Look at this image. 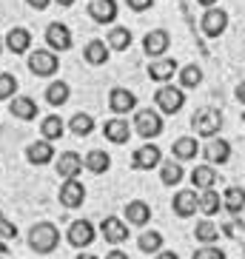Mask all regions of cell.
I'll return each instance as SVG.
<instances>
[{"instance_id": "1", "label": "cell", "mask_w": 245, "mask_h": 259, "mask_svg": "<svg viewBox=\"0 0 245 259\" xmlns=\"http://www.w3.org/2000/svg\"><path fill=\"white\" fill-rule=\"evenodd\" d=\"M57 242H60V231L54 228L52 222H37L29 231V245H31V251H37V253H52L57 248Z\"/></svg>"}, {"instance_id": "2", "label": "cell", "mask_w": 245, "mask_h": 259, "mask_svg": "<svg viewBox=\"0 0 245 259\" xmlns=\"http://www.w3.org/2000/svg\"><path fill=\"white\" fill-rule=\"evenodd\" d=\"M191 128L197 131L199 137L214 140V134L222 128V114L217 111V108H199L197 114L191 117Z\"/></svg>"}, {"instance_id": "3", "label": "cell", "mask_w": 245, "mask_h": 259, "mask_svg": "<svg viewBox=\"0 0 245 259\" xmlns=\"http://www.w3.org/2000/svg\"><path fill=\"white\" fill-rule=\"evenodd\" d=\"M134 131H137L140 137L146 140H154L162 134V117L160 111H151V108H143L134 114Z\"/></svg>"}, {"instance_id": "4", "label": "cell", "mask_w": 245, "mask_h": 259, "mask_svg": "<svg viewBox=\"0 0 245 259\" xmlns=\"http://www.w3.org/2000/svg\"><path fill=\"white\" fill-rule=\"evenodd\" d=\"M57 54L49 52V49H37V52H31L29 54V69L31 74H37V77H52L54 71H57Z\"/></svg>"}, {"instance_id": "5", "label": "cell", "mask_w": 245, "mask_h": 259, "mask_svg": "<svg viewBox=\"0 0 245 259\" xmlns=\"http://www.w3.org/2000/svg\"><path fill=\"white\" fill-rule=\"evenodd\" d=\"M154 100H157V108L166 111V114H177V111L185 106L183 89H174V85H162V89H157V97Z\"/></svg>"}, {"instance_id": "6", "label": "cell", "mask_w": 245, "mask_h": 259, "mask_svg": "<svg viewBox=\"0 0 245 259\" xmlns=\"http://www.w3.org/2000/svg\"><path fill=\"white\" fill-rule=\"evenodd\" d=\"M225 29H228V15H225L222 9L214 6L202 15V31H206L208 37H220Z\"/></svg>"}, {"instance_id": "7", "label": "cell", "mask_w": 245, "mask_h": 259, "mask_svg": "<svg viewBox=\"0 0 245 259\" xmlns=\"http://www.w3.org/2000/svg\"><path fill=\"white\" fill-rule=\"evenodd\" d=\"M143 46H146V54H151V57L160 60L162 54H166V49L171 46V34L166 29H154V31H148V34H146Z\"/></svg>"}, {"instance_id": "8", "label": "cell", "mask_w": 245, "mask_h": 259, "mask_svg": "<svg viewBox=\"0 0 245 259\" xmlns=\"http://www.w3.org/2000/svg\"><path fill=\"white\" fill-rule=\"evenodd\" d=\"M46 43L52 46V52H66V49H71V31H69V26L52 23L46 29Z\"/></svg>"}, {"instance_id": "9", "label": "cell", "mask_w": 245, "mask_h": 259, "mask_svg": "<svg viewBox=\"0 0 245 259\" xmlns=\"http://www.w3.org/2000/svg\"><path fill=\"white\" fill-rule=\"evenodd\" d=\"M69 242L74 245V248H86V245L94 242V225L86 220H77L69 225Z\"/></svg>"}, {"instance_id": "10", "label": "cell", "mask_w": 245, "mask_h": 259, "mask_svg": "<svg viewBox=\"0 0 245 259\" xmlns=\"http://www.w3.org/2000/svg\"><path fill=\"white\" fill-rule=\"evenodd\" d=\"M171 208H174L177 217H191V213H197V208H199L197 191H177Z\"/></svg>"}, {"instance_id": "11", "label": "cell", "mask_w": 245, "mask_h": 259, "mask_svg": "<svg viewBox=\"0 0 245 259\" xmlns=\"http://www.w3.org/2000/svg\"><path fill=\"white\" fill-rule=\"evenodd\" d=\"M160 160H162V151L157 148V145H143V148H137L134 151V168H140V171H151L154 165H160Z\"/></svg>"}, {"instance_id": "12", "label": "cell", "mask_w": 245, "mask_h": 259, "mask_svg": "<svg viewBox=\"0 0 245 259\" xmlns=\"http://www.w3.org/2000/svg\"><path fill=\"white\" fill-rule=\"evenodd\" d=\"M100 231H103V236H106L108 242H114V245H120V242L129 239V225H126L123 220H117V217H106L103 225H100Z\"/></svg>"}, {"instance_id": "13", "label": "cell", "mask_w": 245, "mask_h": 259, "mask_svg": "<svg viewBox=\"0 0 245 259\" xmlns=\"http://www.w3.org/2000/svg\"><path fill=\"white\" fill-rule=\"evenodd\" d=\"M108 106H111L114 114H126V111H134L137 97H134L129 89H111V94H108Z\"/></svg>"}, {"instance_id": "14", "label": "cell", "mask_w": 245, "mask_h": 259, "mask_svg": "<svg viewBox=\"0 0 245 259\" xmlns=\"http://www.w3.org/2000/svg\"><path fill=\"white\" fill-rule=\"evenodd\" d=\"M83 199H86V188L83 183H77V180H66L60 188V202L66 208H77V205H83Z\"/></svg>"}, {"instance_id": "15", "label": "cell", "mask_w": 245, "mask_h": 259, "mask_svg": "<svg viewBox=\"0 0 245 259\" xmlns=\"http://www.w3.org/2000/svg\"><path fill=\"white\" fill-rule=\"evenodd\" d=\"M80 171H83V157H80V154H74V151L60 154V160H57V174H60L63 180H74Z\"/></svg>"}, {"instance_id": "16", "label": "cell", "mask_w": 245, "mask_h": 259, "mask_svg": "<svg viewBox=\"0 0 245 259\" xmlns=\"http://www.w3.org/2000/svg\"><path fill=\"white\" fill-rule=\"evenodd\" d=\"M202 154H206V160H208V165H217V162H228V157H231V145H228V140H208V145L202 148Z\"/></svg>"}, {"instance_id": "17", "label": "cell", "mask_w": 245, "mask_h": 259, "mask_svg": "<svg viewBox=\"0 0 245 259\" xmlns=\"http://www.w3.org/2000/svg\"><path fill=\"white\" fill-rule=\"evenodd\" d=\"M103 134H106V140H111V143L123 145V143H129L131 128H129V122L123 120V117H114V120H108L106 125H103Z\"/></svg>"}, {"instance_id": "18", "label": "cell", "mask_w": 245, "mask_h": 259, "mask_svg": "<svg viewBox=\"0 0 245 259\" xmlns=\"http://www.w3.org/2000/svg\"><path fill=\"white\" fill-rule=\"evenodd\" d=\"M89 15H92V20H97V23H111L117 17V0H92Z\"/></svg>"}, {"instance_id": "19", "label": "cell", "mask_w": 245, "mask_h": 259, "mask_svg": "<svg viewBox=\"0 0 245 259\" xmlns=\"http://www.w3.org/2000/svg\"><path fill=\"white\" fill-rule=\"evenodd\" d=\"M26 157H29V162H34V165H46V162H52V157H54V145L49 143V140H37V143L29 145Z\"/></svg>"}, {"instance_id": "20", "label": "cell", "mask_w": 245, "mask_h": 259, "mask_svg": "<svg viewBox=\"0 0 245 259\" xmlns=\"http://www.w3.org/2000/svg\"><path fill=\"white\" fill-rule=\"evenodd\" d=\"M217 180H220V177H217L214 165H197L191 171V183H194V188H199V191H214Z\"/></svg>"}, {"instance_id": "21", "label": "cell", "mask_w": 245, "mask_h": 259, "mask_svg": "<svg viewBox=\"0 0 245 259\" xmlns=\"http://www.w3.org/2000/svg\"><path fill=\"white\" fill-rule=\"evenodd\" d=\"M177 71V63L171 60V57H160V60H151V66H148V77L151 80H157V83H166V80H171Z\"/></svg>"}, {"instance_id": "22", "label": "cell", "mask_w": 245, "mask_h": 259, "mask_svg": "<svg viewBox=\"0 0 245 259\" xmlns=\"http://www.w3.org/2000/svg\"><path fill=\"white\" fill-rule=\"evenodd\" d=\"M9 111H12L17 120H34V117H37V103L31 97H12Z\"/></svg>"}, {"instance_id": "23", "label": "cell", "mask_w": 245, "mask_h": 259, "mask_svg": "<svg viewBox=\"0 0 245 259\" xmlns=\"http://www.w3.org/2000/svg\"><path fill=\"white\" fill-rule=\"evenodd\" d=\"M126 220H129V225H146V222L151 220V208H148V202H143V199L129 202V205H126Z\"/></svg>"}, {"instance_id": "24", "label": "cell", "mask_w": 245, "mask_h": 259, "mask_svg": "<svg viewBox=\"0 0 245 259\" xmlns=\"http://www.w3.org/2000/svg\"><path fill=\"white\" fill-rule=\"evenodd\" d=\"M63 131H66V122H63L57 114L43 117V122H40V134H43V140H49V143L60 140V137H63Z\"/></svg>"}, {"instance_id": "25", "label": "cell", "mask_w": 245, "mask_h": 259, "mask_svg": "<svg viewBox=\"0 0 245 259\" xmlns=\"http://www.w3.org/2000/svg\"><path fill=\"white\" fill-rule=\"evenodd\" d=\"M6 46H9V52L12 54H23V52H29V46H31V34L26 29H12L6 34Z\"/></svg>"}, {"instance_id": "26", "label": "cell", "mask_w": 245, "mask_h": 259, "mask_svg": "<svg viewBox=\"0 0 245 259\" xmlns=\"http://www.w3.org/2000/svg\"><path fill=\"white\" fill-rule=\"evenodd\" d=\"M197 140L194 137H180L174 140V145H171V154L177 157V162H183V160H194L197 157Z\"/></svg>"}, {"instance_id": "27", "label": "cell", "mask_w": 245, "mask_h": 259, "mask_svg": "<svg viewBox=\"0 0 245 259\" xmlns=\"http://www.w3.org/2000/svg\"><path fill=\"white\" fill-rule=\"evenodd\" d=\"M222 208L231 213H239L245 208V188H239V185H231L225 194H222Z\"/></svg>"}, {"instance_id": "28", "label": "cell", "mask_w": 245, "mask_h": 259, "mask_svg": "<svg viewBox=\"0 0 245 259\" xmlns=\"http://www.w3.org/2000/svg\"><path fill=\"white\" fill-rule=\"evenodd\" d=\"M83 165L92 171V174H106L108 168H111V157L106 151H89L83 157Z\"/></svg>"}, {"instance_id": "29", "label": "cell", "mask_w": 245, "mask_h": 259, "mask_svg": "<svg viewBox=\"0 0 245 259\" xmlns=\"http://www.w3.org/2000/svg\"><path fill=\"white\" fill-rule=\"evenodd\" d=\"M83 57H86L89 66H103V63L108 60V46L103 43V40H92V43L86 46Z\"/></svg>"}, {"instance_id": "30", "label": "cell", "mask_w": 245, "mask_h": 259, "mask_svg": "<svg viewBox=\"0 0 245 259\" xmlns=\"http://www.w3.org/2000/svg\"><path fill=\"white\" fill-rule=\"evenodd\" d=\"M108 49H114V52H126L131 43V31L129 29H123V26H114V29L108 31Z\"/></svg>"}, {"instance_id": "31", "label": "cell", "mask_w": 245, "mask_h": 259, "mask_svg": "<svg viewBox=\"0 0 245 259\" xmlns=\"http://www.w3.org/2000/svg\"><path fill=\"white\" fill-rule=\"evenodd\" d=\"M71 131H74L77 137H89L94 131V120H92V114H86V111H77L74 117H71Z\"/></svg>"}, {"instance_id": "32", "label": "cell", "mask_w": 245, "mask_h": 259, "mask_svg": "<svg viewBox=\"0 0 245 259\" xmlns=\"http://www.w3.org/2000/svg\"><path fill=\"white\" fill-rule=\"evenodd\" d=\"M160 180H162L166 185L183 183V165H180V162H174V160L162 162V168H160Z\"/></svg>"}, {"instance_id": "33", "label": "cell", "mask_w": 245, "mask_h": 259, "mask_svg": "<svg viewBox=\"0 0 245 259\" xmlns=\"http://www.w3.org/2000/svg\"><path fill=\"white\" fill-rule=\"evenodd\" d=\"M220 208H222V197L217 191H202V194H199V211L202 213L211 217V213H217Z\"/></svg>"}, {"instance_id": "34", "label": "cell", "mask_w": 245, "mask_h": 259, "mask_svg": "<svg viewBox=\"0 0 245 259\" xmlns=\"http://www.w3.org/2000/svg\"><path fill=\"white\" fill-rule=\"evenodd\" d=\"M140 251L143 253H157L162 248V234L160 231H146V234L140 236Z\"/></svg>"}, {"instance_id": "35", "label": "cell", "mask_w": 245, "mask_h": 259, "mask_svg": "<svg viewBox=\"0 0 245 259\" xmlns=\"http://www.w3.org/2000/svg\"><path fill=\"white\" fill-rule=\"evenodd\" d=\"M194 236H197L199 242H206V245H211L220 236V228H217L211 220H202V222H197V228H194Z\"/></svg>"}, {"instance_id": "36", "label": "cell", "mask_w": 245, "mask_h": 259, "mask_svg": "<svg viewBox=\"0 0 245 259\" xmlns=\"http://www.w3.org/2000/svg\"><path fill=\"white\" fill-rule=\"evenodd\" d=\"M180 83H183V89H197V85L202 83V69H199L197 63L185 66V69L180 71Z\"/></svg>"}, {"instance_id": "37", "label": "cell", "mask_w": 245, "mask_h": 259, "mask_svg": "<svg viewBox=\"0 0 245 259\" xmlns=\"http://www.w3.org/2000/svg\"><path fill=\"white\" fill-rule=\"evenodd\" d=\"M69 85L63 83V80H57V83H52L46 89V100L49 103H52V106H63V103H66V100H69Z\"/></svg>"}, {"instance_id": "38", "label": "cell", "mask_w": 245, "mask_h": 259, "mask_svg": "<svg viewBox=\"0 0 245 259\" xmlns=\"http://www.w3.org/2000/svg\"><path fill=\"white\" fill-rule=\"evenodd\" d=\"M15 89H17L15 77H12V74H0V100L15 97Z\"/></svg>"}, {"instance_id": "39", "label": "cell", "mask_w": 245, "mask_h": 259, "mask_svg": "<svg viewBox=\"0 0 245 259\" xmlns=\"http://www.w3.org/2000/svg\"><path fill=\"white\" fill-rule=\"evenodd\" d=\"M0 236H3V239H17V225L9 222L3 211H0Z\"/></svg>"}, {"instance_id": "40", "label": "cell", "mask_w": 245, "mask_h": 259, "mask_svg": "<svg viewBox=\"0 0 245 259\" xmlns=\"http://www.w3.org/2000/svg\"><path fill=\"white\" fill-rule=\"evenodd\" d=\"M191 259H225V253H222L220 248H211V245H206V248H197V253H194Z\"/></svg>"}, {"instance_id": "41", "label": "cell", "mask_w": 245, "mask_h": 259, "mask_svg": "<svg viewBox=\"0 0 245 259\" xmlns=\"http://www.w3.org/2000/svg\"><path fill=\"white\" fill-rule=\"evenodd\" d=\"M225 234L239 239V242H245V225L242 222H228V225H225Z\"/></svg>"}, {"instance_id": "42", "label": "cell", "mask_w": 245, "mask_h": 259, "mask_svg": "<svg viewBox=\"0 0 245 259\" xmlns=\"http://www.w3.org/2000/svg\"><path fill=\"white\" fill-rule=\"evenodd\" d=\"M126 3H129V9H134V12H146L154 0H126Z\"/></svg>"}, {"instance_id": "43", "label": "cell", "mask_w": 245, "mask_h": 259, "mask_svg": "<svg viewBox=\"0 0 245 259\" xmlns=\"http://www.w3.org/2000/svg\"><path fill=\"white\" fill-rule=\"evenodd\" d=\"M49 3H52V0H29V6H34L37 12H43V9L49 6Z\"/></svg>"}, {"instance_id": "44", "label": "cell", "mask_w": 245, "mask_h": 259, "mask_svg": "<svg viewBox=\"0 0 245 259\" xmlns=\"http://www.w3.org/2000/svg\"><path fill=\"white\" fill-rule=\"evenodd\" d=\"M106 259H129V253H123V251H117V248H114V251L108 253Z\"/></svg>"}, {"instance_id": "45", "label": "cell", "mask_w": 245, "mask_h": 259, "mask_svg": "<svg viewBox=\"0 0 245 259\" xmlns=\"http://www.w3.org/2000/svg\"><path fill=\"white\" fill-rule=\"evenodd\" d=\"M157 259H180V256H177V253H171V251H160V253H157Z\"/></svg>"}, {"instance_id": "46", "label": "cell", "mask_w": 245, "mask_h": 259, "mask_svg": "<svg viewBox=\"0 0 245 259\" xmlns=\"http://www.w3.org/2000/svg\"><path fill=\"white\" fill-rule=\"evenodd\" d=\"M237 97H239V103H245V80L239 83V89H237Z\"/></svg>"}, {"instance_id": "47", "label": "cell", "mask_w": 245, "mask_h": 259, "mask_svg": "<svg viewBox=\"0 0 245 259\" xmlns=\"http://www.w3.org/2000/svg\"><path fill=\"white\" fill-rule=\"evenodd\" d=\"M197 3H202V6H208V9H214L217 0H197Z\"/></svg>"}, {"instance_id": "48", "label": "cell", "mask_w": 245, "mask_h": 259, "mask_svg": "<svg viewBox=\"0 0 245 259\" xmlns=\"http://www.w3.org/2000/svg\"><path fill=\"white\" fill-rule=\"evenodd\" d=\"M77 259H97L94 253H77Z\"/></svg>"}, {"instance_id": "49", "label": "cell", "mask_w": 245, "mask_h": 259, "mask_svg": "<svg viewBox=\"0 0 245 259\" xmlns=\"http://www.w3.org/2000/svg\"><path fill=\"white\" fill-rule=\"evenodd\" d=\"M57 3H60V6H71V3H74V0H57Z\"/></svg>"}, {"instance_id": "50", "label": "cell", "mask_w": 245, "mask_h": 259, "mask_svg": "<svg viewBox=\"0 0 245 259\" xmlns=\"http://www.w3.org/2000/svg\"><path fill=\"white\" fill-rule=\"evenodd\" d=\"M9 251V248H6V245H3V242H0V253H6Z\"/></svg>"}, {"instance_id": "51", "label": "cell", "mask_w": 245, "mask_h": 259, "mask_svg": "<svg viewBox=\"0 0 245 259\" xmlns=\"http://www.w3.org/2000/svg\"><path fill=\"white\" fill-rule=\"evenodd\" d=\"M0 49H3V37H0Z\"/></svg>"}]
</instances>
